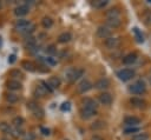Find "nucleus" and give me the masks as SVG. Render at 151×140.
Segmentation results:
<instances>
[{
    "instance_id": "nucleus-17",
    "label": "nucleus",
    "mask_w": 151,
    "mask_h": 140,
    "mask_svg": "<svg viewBox=\"0 0 151 140\" xmlns=\"http://www.w3.org/2000/svg\"><path fill=\"white\" fill-rule=\"evenodd\" d=\"M136 60H137V54L136 53H129L123 58V62L125 65H132V64L136 62Z\"/></svg>"
},
{
    "instance_id": "nucleus-4",
    "label": "nucleus",
    "mask_w": 151,
    "mask_h": 140,
    "mask_svg": "<svg viewBox=\"0 0 151 140\" xmlns=\"http://www.w3.org/2000/svg\"><path fill=\"white\" fill-rule=\"evenodd\" d=\"M27 108L32 111V113L34 114L35 118H39V119H40V118L44 116V111H42V108H40V107L38 106L37 102H34V101H28V102H27Z\"/></svg>"
},
{
    "instance_id": "nucleus-28",
    "label": "nucleus",
    "mask_w": 151,
    "mask_h": 140,
    "mask_svg": "<svg viewBox=\"0 0 151 140\" xmlns=\"http://www.w3.org/2000/svg\"><path fill=\"white\" fill-rule=\"evenodd\" d=\"M0 131L4 132V133H6V134H9L11 131H12V126L9 124L5 122V121H1L0 122Z\"/></svg>"
},
{
    "instance_id": "nucleus-1",
    "label": "nucleus",
    "mask_w": 151,
    "mask_h": 140,
    "mask_svg": "<svg viewBox=\"0 0 151 140\" xmlns=\"http://www.w3.org/2000/svg\"><path fill=\"white\" fill-rule=\"evenodd\" d=\"M129 92L132 93V94H136V95H139V94H144L146 92V87L144 85L143 81H137L134 84H132L131 86H129Z\"/></svg>"
},
{
    "instance_id": "nucleus-2",
    "label": "nucleus",
    "mask_w": 151,
    "mask_h": 140,
    "mask_svg": "<svg viewBox=\"0 0 151 140\" xmlns=\"http://www.w3.org/2000/svg\"><path fill=\"white\" fill-rule=\"evenodd\" d=\"M84 71L81 68H71L66 72V78L70 82H73L76 80H78L80 76H83Z\"/></svg>"
},
{
    "instance_id": "nucleus-7",
    "label": "nucleus",
    "mask_w": 151,
    "mask_h": 140,
    "mask_svg": "<svg viewBox=\"0 0 151 140\" xmlns=\"http://www.w3.org/2000/svg\"><path fill=\"white\" fill-rule=\"evenodd\" d=\"M105 46L109 48V49H114L119 46V39L118 38H113V36H110L107 39H105L104 41Z\"/></svg>"
},
{
    "instance_id": "nucleus-6",
    "label": "nucleus",
    "mask_w": 151,
    "mask_h": 140,
    "mask_svg": "<svg viewBox=\"0 0 151 140\" xmlns=\"http://www.w3.org/2000/svg\"><path fill=\"white\" fill-rule=\"evenodd\" d=\"M92 87H93V85H92L91 81H88V80H83V81L78 85V92H79L80 94H84V93L88 92Z\"/></svg>"
},
{
    "instance_id": "nucleus-8",
    "label": "nucleus",
    "mask_w": 151,
    "mask_h": 140,
    "mask_svg": "<svg viewBox=\"0 0 151 140\" xmlns=\"http://www.w3.org/2000/svg\"><path fill=\"white\" fill-rule=\"evenodd\" d=\"M130 104L136 108H145V106H146V101L144 99H142V98H138V96L131 98L130 99Z\"/></svg>"
},
{
    "instance_id": "nucleus-14",
    "label": "nucleus",
    "mask_w": 151,
    "mask_h": 140,
    "mask_svg": "<svg viewBox=\"0 0 151 140\" xmlns=\"http://www.w3.org/2000/svg\"><path fill=\"white\" fill-rule=\"evenodd\" d=\"M109 86H110V80L106 79V78H101V79H99V80L94 84V87H96L97 89H106Z\"/></svg>"
},
{
    "instance_id": "nucleus-23",
    "label": "nucleus",
    "mask_w": 151,
    "mask_h": 140,
    "mask_svg": "<svg viewBox=\"0 0 151 140\" xmlns=\"http://www.w3.org/2000/svg\"><path fill=\"white\" fill-rule=\"evenodd\" d=\"M21 67H24V69H26L28 72H34L35 71V65L32 61H27V60L22 61L21 62Z\"/></svg>"
},
{
    "instance_id": "nucleus-11",
    "label": "nucleus",
    "mask_w": 151,
    "mask_h": 140,
    "mask_svg": "<svg viewBox=\"0 0 151 140\" xmlns=\"http://www.w3.org/2000/svg\"><path fill=\"white\" fill-rule=\"evenodd\" d=\"M99 101H100L101 105H105V106L111 105V102H112V95L110 93H107V92H104V93L99 94Z\"/></svg>"
},
{
    "instance_id": "nucleus-10",
    "label": "nucleus",
    "mask_w": 151,
    "mask_h": 140,
    "mask_svg": "<svg viewBox=\"0 0 151 140\" xmlns=\"http://www.w3.org/2000/svg\"><path fill=\"white\" fill-rule=\"evenodd\" d=\"M96 113H97V111L90 109V108H84V107H83V108L80 109V116H81V119H84V120L91 119L92 116L96 115Z\"/></svg>"
},
{
    "instance_id": "nucleus-25",
    "label": "nucleus",
    "mask_w": 151,
    "mask_h": 140,
    "mask_svg": "<svg viewBox=\"0 0 151 140\" xmlns=\"http://www.w3.org/2000/svg\"><path fill=\"white\" fill-rule=\"evenodd\" d=\"M104 127H105V121L103 120H97L91 125V129L93 131H99V129H103Z\"/></svg>"
},
{
    "instance_id": "nucleus-38",
    "label": "nucleus",
    "mask_w": 151,
    "mask_h": 140,
    "mask_svg": "<svg viewBox=\"0 0 151 140\" xmlns=\"http://www.w3.org/2000/svg\"><path fill=\"white\" fill-rule=\"evenodd\" d=\"M70 108H71L70 102H64V104H63V106H61V109H63V111H68Z\"/></svg>"
},
{
    "instance_id": "nucleus-35",
    "label": "nucleus",
    "mask_w": 151,
    "mask_h": 140,
    "mask_svg": "<svg viewBox=\"0 0 151 140\" xmlns=\"http://www.w3.org/2000/svg\"><path fill=\"white\" fill-rule=\"evenodd\" d=\"M144 21L146 25H149V26L151 25V11H149L144 14Z\"/></svg>"
},
{
    "instance_id": "nucleus-21",
    "label": "nucleus",
    "mask_w": 151,
    "mask_h": 140,
    "mask_svg": "<svg viewBox=\"0 0 151 140\" xmlns=\"http://www.w3.org/2000/svg\"><path fill=\"white\" fill-rule=\"evenodd\" d=\"M71 39H72V35H71L70 32H64V33H61V34L58 36V41H59L60 44H66V42H68Z\"/></svg>"
},
{
    "instance_id": "nucleus-19",
    "label": "nucleus",
    "mask_w": 151,
    "mask_h": 140,
    "mask_svg": "<svg viewBox=\"0 0 151 140\" xmlns=\"http://www.w3.org/2000/svg\"><path fill=\"white\" fill-rule=\"evenodd\" d=\"M122 24V20L120 18H116V19H107L106 20V25L109 28H117L119 27Z\"/></svg>"
},
{
    "instance_id": "nucleus-32",
    "label": "nucleus",
    "mask_w": 151,
    "mask_h": 140,
    "mask_svg": "<svg viewBox=\"0 0 151 140\" xmlns=\"http://www.w3.org/2000/svg\"><path fill=\"white\" fill-rule=\"evenodd\" d=\"M137 132H139L138 127H126L124 129V134H132V133H137Z\"/></svg>"
},
{
    "instance_id": "nucleus-26",
    "label": "nucleus",
    "mask_w": 151,
    "mask_h": 140,
    "mask_svg": "<svg viewBox=\"0 0 151 140\" xmlns=\"http://www.w3.org/2000/svg\"><path fill=\"white\" fill-rule=\"evenodd\" d=\"M41 25H42L44 28L48 29V28H51V27L53 26V20H52L50 16H45V18H42V20H41Z\"/></svg>"
},
{
    "instance_id": "nucleus-30",
    "label": "nucleus",
    "mask_w": 151,
    "mask_h": 140,
    "mask_svg": "<svg viewBox=\"0 0 151 140\" xmlns=\"http://www.w3.org/2000/svg\"><path fill=\"white\" fill-rule=\"evenodd\" d=\"M107 4H109L107 0H96V1L92 2V5H93L96 8H103V7H105Z\"/></svg>"
},
{
    "instance_id": "nucleus-34",
    "label": "nucleus",
    "mask_w": 151,
    "mask_h": 140,
    "mask_svg": "<svg viewBox=\"0 0 151 140\" xmlns=\"http://www.w3.org/2000/svg\"><path fill=\"white\" fill-rule=\"evenodd\" d=\"M34 139H35V135H34V133H32V132H28V133H24L22 140H34Z\"/></svg>"
},
{
    "instance_id": "nucleus-18",
    "label": "nucleus",
    "mask_w": 151,
    "mask_h": 140,
    "mask_svg": "<svg viewBox=\"0 0 151 140\" xmlns=\"http://www.w3.org/2000/svg\"><path fill=\"white\" fill-rule=\"evenodd\" d=\"M46 93H47V89L44 86H41V85L35 86V88H34V95L37 98H44L46 95Z\"/></svg>"
},
{
    "instance_id": "nucleus-44",
    "label": "nucleus",
    "mask_w": 151,
    "mask_h": 140,
    "mask_svg": "<svg viewBox=\"0 0 151 140\" xmlns=\"http://www.w3.org/2000/svg\"><path fill=\"white\" fill-rule=\"evenodd\" d=\"M1 140H7V139H5V138H4V139H1Z\"/></svg>"
},
{
    "instance_id": "nucleus-36",
    "label": "nucleus",
    "mask_w": 151,
    "mask_h": 140,
    "mask_svg": "<svg viewBox=\"0 0 151 140\" xmlns=\"http://www.w3.org/2000/svg\"><path fill=\"white\" fill-rule=\"evenodd\" d=\"M133 32H134V35L137 36V40L139 41V42H143V35H142V33L139 32V29L138 28H133Z\"/></svg>"
},
{
    "instance_id": "nucleus-22",
    "label": "nucleus",
    "mask_w": 151,
    "mask_h": 140,
    "mask_svg": "<svg viewBox=\"0 0 151 140\" xmlns=\"http://www.w3.org/2000/svg\"><path fill=\"white\" fill-rule=\"evenodd\" d=\"M60 79L58 78V76H51L50 79H48V81H47V84L50 85V87L51 88H58L59 86H60Z\"/></svg>"
},
{
    "instance_id": "nucleus-13",
    "label": "nucleus",
    "mask_w": 151,
    "mask_h": 140,
    "mask_svg": "<svg viewBox=\"0 0 151 140\" xmlns=\"http://www.w3.org/2000/svg\"><path fill=\"white\" fill-rule=\"evenodd\" d=\"M124 124L129 127H136L137 125L140 124V120L137 116H126L124 119Z\"/></svg>"
},
{
    "instance_id": "nucleus-5",
    "label": "nucleus",
    "mask_w": 151,
    "mask_h": 140,
    "mask_svg": "<svg viewBox=\"0 0 151 140\" xmlns=\"http://www.w3.org/2000/svg\"><path fill=\"white\" fill-rule=\"evenodd\" d=\"M97 36L101 38V39H107L111 36V28H109L107 26H99L97 28Z\"/></svg>"
},
{
    "instance_id": "nucleus-9",
    "label": "nucleus",
    "mask_w": 151,
    "mask_h": 140,
    "mask_svg": "<svg viewBox=\"0 0 151 140\" xmlns=\"http://www.w3.org/2000/svg\"><path fill=\"white\" fill-rule=\"evenodd\" d=\"M28 12H29V7H28V5H25V4L24 5H19V6H17L14 8V14L17 16H24Z\"/></svg>"
},
{
    "instance_id": "nucleus-24",
    "label": "nucleus",
    "mask_w": 151,
    "mask_h": 140,
    "mask_svg": "<svg viewBox=\"0 0 151 140\" xmlns=\"http://www.w3.org/2000/svg\"><path fill=\"white\" fill-rule=\"evenodd\" d=\"M24 122H25V120H24L22 116H15V118L12 120V125H13L15 128H21L22 125H24Z\"/></svg>"
},
{
    "instance_id": "nucleus-31",
    "label": "nucleus",
    "mask_w": 151,
    "mask_h": 140,
    "mask_svg": "<svg viewBox=\"0 0 151 140\" xmlns=\"http://www.w3.org/2000/svg\"><path fill=\"white\" fill-rule=\"evenodd\" d=\"M9 75L13 76V78H15V80H17V78H22V73L19 69H12L9 72Z\"/></svg>"
},
{
    "instance_id": "nucleus-29",
    "label": "nucleus",
    "mask_w": 151,
    "mask_h": 140,
    "mask_svg": "<svg viewBox=\"0 0 151 140\" xmlns=\"http://www.w3.org/2000/svg\"><path fill=\"white\" fill-rule=\"evenodd\" d=\"M131 140H149V134L147 133H138V134H134Z\"/></svg>"
},
{
    "instance_id": "nucleus-37",
    "label": "nucleus",
    "mask_w": 151,
    "mask_h": 140,
    "mask_svg": "<svg viewBox=\"0 0 151 140\" xmlns=\"http://www.w3.org/2000/svg\"><path fill=\"white\" fill-rule=\"evenodd\" d=\"M45 61H46L47 64H50V65H55V64H57V61H55V60H54L52 56H48V58H46V59H45Z\"/></svg>"
},
{
    "instance_id": "nucleus-39",
    "label": "nucleus",
    "mask_w": 151,
    "mask_h": 140,
    "mask_svg": "<svg viewBox=\"0 0 151 140\" xmlns=\"http://www.w3.org/2000/svg\"><path fill=\"white\" fill-rule=\"evenodd\" d=\"M14 61H15V55H14V54L9 55V56H8V62H9V64H13Z\"/></svg>"
},
{
    "instance_id": "nucleus-12",
    "label": "nucleus",
    "mask_w": 151,
    "mask_h": 140,
    "mask_svg": "<svg viewBox=\"0 0 151 140\" xmlns=\"http://www.w3.org/2000/svg\"><path fill=\"white\" fill-rule=\"evenodd\" d=\"M7 88L11 89V91H18V89H21L22 85L19 80H15V79H12V80H8L7 81Z\"/></svg>"
},
{
    "instance_id": "nucleus-16",
    "label": "nucleus",
    "mask_w": 151,
    "mask_h": 140,
    "mask_svg": "<svg viewBox=\"0 0 151 140\" xmlns=\"http://www.w3.org/2000/svg\"><path fill=\"white\" fill-rule=\"evenodd\" d=\"M106 16L107 19H116V18H120V11L117 7H112L106 12Z\"/></svg>"
},
{
    "instance_id": "nucleus-41",
    "label": "nucleus",
    "mask_w": 151,
    "mask_h": 140,
    "mask_svg": "<svg viewBox=\"0 0 151 140\" xmlns=\"http://www.w3.org/2000/svg\"><path fill=\"white\" fill-rule=\"evenodd\" d=\"M91 140H104V139H103L100 135H97V134H96V135H93V136L91 138Z\"/></svg>"
},
{
    "instance_id": "nucleus-42",
    "label": "nucleus",
    "mask_w": 151,
    "mask_h": 140,
    "mask_svg": "<svg viewBox=\"0 0 151 140\" xmlns=\"http://www.w3.org/2000/svg\"><path fill=\"white\" fill-rule=\"evenodd\" d=\"M149 81L151 82V72H150V74H149Z\"/></svg>"
},
{
    "instance_id": "nucleus-15",
    "label": "nucleus",
    "mask_w": 151,
    "mask_h": 140,
    "mask_svg": "<svg viewBox=\"0 0 151 140\" xmlns=\"http://www.w3.org/2000/svg\"><path fill=\"white\" fill-rule=\"evenodd\" d=\"M83 107L84 108H90V109L97 111V102L93 99H91V98H85L83 100Z\"/></svg>"
},
{
    "instance_id": "nucleus-20",
    "label": "nucleus",
    "mask_w": 151,
    "mask_h": 140,
    "mask_svg": "<svg viewBox=\"0 0 151 140\" xmlns=\"http://www.w3.org/2000/svg\"><path fill=\"white\" fill-rule=\"evenodd\" d=\"M24 45H25L26 48L32 49V48H35V46H37V41H35V39H34L33 36H26V40H25Z\"/></svg>"
},
{
    "instance_id": "nucleus-33",
    "label": "nucleus",
    "mask_w": 151,
    "mask_h": 140,
    "mask_svg": "<svg viewBox=\"0 0 151 140\" xmlns=\"http://www.w3.org/2000/svg\"><path fill=\"white\" fill-rule=\"evenodd\" d=\"M46 53L50 54V55H53L54 53H57V48H55V46H54V45H50V46H47V47H46Z\"/></svg>"
},
{
    "instance_id": "nucleus-3",
    "label": "nucleus",
    "mask_w": 151,
    "mask_h": 140,
    "mask_svg": "<svg viewBox=\"0 0 151 140\" xmlns=\"http://www.w3.org/2000/svg\"><path fill=\"white\" fill-rule=\"evenodd\" d=\"M117 76L122 81H129L134 76V71L131 68H123V69L117 72Z\"/></svg>"
},
{
    "instance_id": "nucleus-43",
    "label": "nucleus",
    "mask_w": 151,
    "mask_h": 140,
    "mask_svg": "<svg viewBox=\"0 0 151 140\" xmlns=\"http://www.w3.org/2000/svg\"><path fill=\"white\" fill-rule=\"evenodd\" d=\"M0 46H1V38H0Z\"/></svg>"
},
{
    "instance_id": "nucleus-27",
    "label": "nucleus",
    "mask_w": 151,
    "mask_h": 140,
    "mask_svg": "<svg viewBox=\"0 0 151 140\" xmlns=\"http://www.w3.org/2000/svg\"><path fill=\"white\" fill-rule=\"evenodd\" d=\"M5 99H6V101L9 102V104H15V102H18L19 96H18L17 94H14V93H7L6 96H5Z\"/></svg>"
},
{
    "instance_id": "nucleus-40",
    "label": "nucleus",
    "mask_w": 151,
    "mask_h": 140,
    "mask_svg": "<svg viewBox=\"0 0 151 140\" xmlns=\"http://www.w3.org/2000/svg\"><path fill=\"white\" fill-rule=\"evenodd\" d=\"M41 132H42L44 135H48V134H50V129H48V128H44V127H42V128H41Z\"/></svg>"
}]
</instances>
